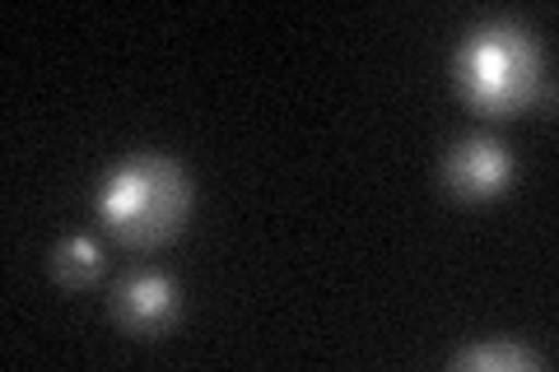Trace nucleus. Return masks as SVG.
Returning <instances> with one entry per match:
<instances>
[{
	"mask_svg": "<svg viewBox=\"0 0 559 372\" xmlns=\"http://www.w3.org/2000/svg\"><path fill=\"white\" fill-rule=\"evenodd\" d=\"M94 209L117 242L150 252V247H164L187 228L191 182L173 158L140 149L103 177Z\"/></svg>",
	"mask_w": 559,
	"mask_h": 372,
	"instance_id": "f257e3e1",
	"label": "nucleus"
},
{
	"mask_svg": "<svg viewBox=\"0 0 559 372\" xmlns=\"http://www.w3.org/2000/svg\"><path fill=\"white\" fill-rule=\"evenodd\" d=\"M457 88L485 117H518L546 88V57L522 24H480L457 47Z\"/></svg>",
	"mask_w": 559,
	"mask_h": 372,
	"instance_id": "f03ea898",
	"label": "nucleus"
},
{
	"mask_svg": "<svg viewBox=\"0 0 559 372\" xmlns=\"http://www.w3.org/2000/svg\"><path fill=\"white\" fill-rule=\"evenodd\" d=\"M513 182V154L489 135L457 140L443 158V187L457 201H495Z\"/></svg>",
	"mask_w": 559,
	"mask_h": 372,
	"instance_id": "7ed1b4c3",
	"label": "nucleus"
},
{
	"mask_svg": "<svg viewBox=\"0 0 559 372\" xmlns=\"http://www.w3.org/2000/svg\"><path fill=\"white\" fill-rule=\"evenodd\" d=\"M112 312H117V322L127 326L131 335H164L173 322H178V312H182V293L178 285H173L168 275L159 271H140L131 279H121L117 293H112Z\"/></svg>",
	"mask_w": 559,
	"mask_h": 372,
	"instance_id": "20e7f679",
	"label": "nucleus"
},
{
	"mask_svg": "<svg viewBox=\"0 0 559 372\" xmlns=\"http://www.w3.org/2000/svg\"><path fill=\"white\" fill-rule=\"evenodd\" d=\"M51 275L61 279V285L80 289V285H94L103 275V247L94 238H66L51 247Z\"/></svg>",
	"mask_w": 559,
	"mask_h": 372,
	"instance_id": "39448f33",
	"label": "nucleus"
},
{
	"mask_svg": "<svg viewBox=\"0 0 559 372\" xmlns=\"http://www.w3.org/2000/svg\"><path fill=\"white\" fill-rule=\"evenodd\" d=\"M452 368H503V372H518V368H536V359L527 349H518V345H471L462 353H452Z\"/></svg>",
	"mask_w": 559,
	"mask_h": 372,
	"instance_id": "423d86ee",
	"label": "nucleus"
}]
</instances>
